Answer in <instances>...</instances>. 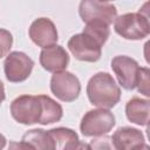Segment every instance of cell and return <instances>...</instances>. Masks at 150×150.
Instances as JSON below:
<instances>
[{"mask_svg": "<svg viewBox=\"0 0 150 150\" xmlns=\"http://www.w3.org/2000/svg\"><path fill=\"white\" fill-rule=\"evenodd\" d=\"M139 68L138 62L127 55H117L111 60V69L120 86L125 90H134L136 88Z\"/></svg>", "mask_w": 150, "mask_h": 150, "instance_id": "obj_9", "label": "cell"}, {"mask_svg": "<svg viewBox=\"0 0 150 150\" xmlns=\"http://www.w3.org/2000/svg\"><path fill=\"white\" fill-rule=\"evenodd\" d=\"M6 143H7L6 137H5L2 134H0V150H2V149L6 146Z\"/></svg>", "mask_w": 150, "mask_h": 150, "instance_id": "obj_22", "label": "cell"}, {"mask_svg": "<svg viewBox=\"0 0 150 150\" xmlns=\"http://www.w3.org/2000/svg\"><path fill=\"white\" fill-rule=\"evenodd\" d=\"M69 150H91V149H90L89 144H87V143H84V142L79 141V142H77L74 146H71Z\"/></svg>", "mask_w": 150, "mask_h": 150, "instance_id": "obj_20", "label": "cell"}, {"mask_svg": "<svg viewBox=\"0 0 150 150\" xmlns=\"http://www.w3.org/2000/svg\"><path fill=\"white\" fill-rule=\"evenodd\" d=\"M112 139L120 150H134L145 143L144 135L141 130L131 127H121L114 135Z\"/></svg>", "mask_w": 150, "mask_h": 150, "instance_id": "obj_12", "label": "cell"}, {"mask_svg": "<svg viewBox=\"0 0 150 150\" xmlns=\"http://www.w3.org/2000/svg\"><path fill=\"white\" fill-rule=\"evenodd\" d=\"M110 35L109 26L103 22L86 23L82 33L73 35L67 43L69 52L79 61L96 62L101 59L102 47Z\"/></svg>", "mask_w": 150, "mask_h": 150, "instance_id": "obj_2", "label": "cell"}, {"mask_svg": "<svg viewBox=\"0 0 150 150\" xmlns=\"http://www.w3.org/2000/svg\"><path fill=\"white\" fill-rule=\"evenodd\" d=\"M48 132L54 141L55 150H69L80 141L79 135L73 129L69 128H64V127L53 128L48 130Z\"/></svg>", "mask_w": 150, "mask_h": 150, "instance_id": "obj_14", "label": "cell"}, {"mask_svg": "<svg viewBox=\"0 0 150 150\" xmlns=\"http://www.w3.org/2000/svg\"><path fill=\"white\" fill-rule=\"evenodd\" d=\"M149 111H150V101L148 98L132 97L125 104V115L127 118L137 125H148L149 123Z\"/></svg>", "mask_w": 150, "mask_h": 150, "instance_id": "obj_13", "label": "cell"}, {"mask_svg": "<svg viewBox=\"0 0 150 150\" xmlns=\"http://www.w3.org/2000/svg\"><path fill=\"white\" fill-rule=\"evenodd\" d=\"M134 150H150V148H149V145H148L146 143H144V144H142V145L137 146V148H136V149H134Z\"/></svg>", "mask_w": 150, "mask_h": 150, "instance_id": "obj_23", "label": "cell"}, {"mask_svg": "<svg viewBox=\"0 0 150 150\" xmlns=\"http://www.w3.org/2000/svg\"><path fill=\"white\" fill-rule=\"evenodd\" d=\"M148 5L149 2L136 13H125L117 16L114 21L115 32L125 40L136 41L146 38L150 34L149 13L145 9Z\"/></svg>", "mask_w": 150, "mask_h": 150, "instance_id": "obj_4", "label": "cell"}, {"mask_svg": "<svg viewBox=\"0 0 150 150\" xmlns=\"http://www.w3.org/2000/svg\"><path fill=\"white\" fill-rule=\"evenodd\" d=\"M136 88L138 93L143 94L144 96L149 97V68L148 67H141L138 71V77L136 82Z\"/></svg>", "mask_w": 150, "mask_h": 150, "instance_id": "obj_17", "label": "cell"}, {"mask_svg": "<svg viewBox=\"0 0 150 150\" xmlns=\"http://www.w3.org/2000/svg\"><path fill=\"white\" fill-rule=\"evenodd\" d=\"M87 96L93 105L109 110L120 102L121 88L109 73L100 71L89 79Z\"/></svg>", "mask_w": 150, "mask_h": 150, "instance_id": "obj_3", "label": "cell"}, {"mask_svg": "<svg viewBox=\"0 0 150 150\" xmlns=\"http://www.w3.org/2000/svg\"><path fill=\"white\" fill-rule=\"evenodd\" d=\"M39 61L45 70L55 74L67 68L69 64V55L62 46L54 45L41 50Z\"/></svg>", "mask_w": 150, "mask_h": 150, "instance_id": "obj_11", "label": "cell"}, {"mask_svg": "<svg viewBox=\"0 0 150 150\" xmlns=\"http://www.w3.org/2000/svg\"><path fill=\"white\" fill-rule=\"evenodd\" d=\"M34 61L23 52H11L4 62L5 76L9 82L19 83L26 81L32 74Z\"/></svg>", "mask_w": 150, "mask_h": 150, "instance_id": "obj_7", "label": "cell"}, {"mask_svg": "<svg viewBox=\"0 0 150 150\" xmlns=\"http://www.w3.org/2000/svg\"><path fill=\"white\" fill-rule=\"evenodd\" d=\"M6 98V94H5V87H4V83L0 81V105L1 103L5 101Z\"/></svg>", "mask_w": 150, "mask_h": 150, "instance_id": "obj_21", "label": "cell"}, {"mask_svg": "<svg viewBox=\"0 0 150 150\" xmlns=\"http://www.w3.org/2000/svg\"><path fill=\"white\" fill-rule=\"evenodd\" d=\"M32 144L36 150H55L54 141L49 135L48 130L43 129H32L28 130L23 136L22 139Z\"/></svg>", "mask_w": 150, "mask_h": 150, "instance_id": "obj_15", "label": "cell"}, {"mask_svg": "<svg viewBox=\"0 0 150 150\" xmlns=\"http://www.w3.org/2000/svg\"><path fill=\"white\" fill-rule=\"evenodd\" d=\"M13 45V35L9 30L0 28V59L7 56Z\"/></svg>", "mask_w": 150, "mask_h": 150, "instance_id": "obj_18", "label": "cell"}, {"mask_svg": "<svg viewBox=\"0 0 150 150\" xmlns=\"http://www.w3.org/2000/svg\"><path fill=\"white\" fill-rule=\"evenodd\" d=\"M8 150H36V149L32 144L25 141H20V142L11 141L8 145Z\"/></svg>", "mask_w": 150, "mask_h": 150, "instance_id": "obj_19", "label": "cell"}, {"mask_svg": "<svg viewBox=\"0 0 150 150\" xmlns=\"http://www.w3.org/2000/svg\"><path fill=\"white\" fill-rule=\"evenodd\" d=\"M89 146L91 150H120L116 143L114 142L112 136H108V135L94 137L90 141Z\"/></svg>", "mask_w": 150, "mask_h": 150, "instance_id": "obj_16", "label": "cell"}, {"mask_svg": "<svg viewBox=\"0 0 150 150\" xmlns=\"http://www.w3.org/2000/svg\"><path fill=\"white\" fill-rule=\"evenodd\" d=\"M50 90L62 102L75 101L81 93V83L73 73L63 70L55 73L50 79Z\"/></svg>", "mask_w": 150, "mask_h": 150, "instance_id": "obj_8", "label": "cell"}, {"mask_svg": "<svg viewBox=\"0 0 150 150\" xmlns=\"http://www.w3.org/2000/svg\"><path fill=\"white\" fill-rule=\"evenodd\" d=\"M12 117L21 124L42 125L59 122L63 116L60 103L47 95H21L11 103Z\"/></svg>", "mask_w": 150, "mask_h": 150, "instance_id": "obj_1", "label": "cell"}, {"mask_svg": "<svg viewBox=\"0 0 150 150\" xmlns=\"http://www.w3.org/2000/svg\"><path fill=\"white\" fill-rule=\"evenodd\" d=\"M79 15L84 23L103 22L110 26L117 18V9L111 2L83 0L79 6Z\"/></svg>", "mask_w": 150, "mask_h": 150, "instance_id": "obj_6", "label": "cell"}, {"mask_svg": "<svg viewBox=\"0 0 150 150\" xmlns=\"http://www.w3.org/2000/svg\"><path fill=\"white\" fill-rule=\"evenodd\" d=\"M116 124L114 114L108 109H91L87 111L80 123V130L86 137L107 135Z\"/></svg>", "mask_w": 150, "mask_h": 150, "instance_id": "obj_5", "label": "cell"}, {"mask_svg": "<svg viewBox=\"0 0 150 150\" xmlns=\"http://www.w3.org/2000/svg\"><path fill=\"white\" fill-rule=\"evenodd\" d=\"M28 34L30 40L42 49L56 45L59 40L57 29L54 22L48 18L35 19L29 26Z\"/></svg>", "mask_w": 150, "mask_h": 150, "instance_id": "obj_10", "label": "cell"}]
</instances>
